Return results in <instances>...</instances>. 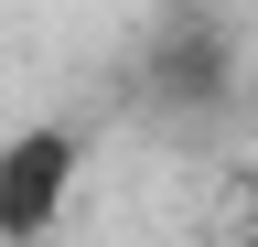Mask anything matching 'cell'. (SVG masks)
Wrapping results in <instances>:
<instances>
[{
	"instance_id": "6da1fadb",
	"label": "cell",
	"mask_w": 258,
	"mask_h": 247,
	"mask_svg": "<svg viewBox=\"0 0 258 247\" xmlns=\"http://www.w3.org/2000/svg\"><path fill=\"white\" fill-rule=\"evenodd\" d=\"M64 194H76V140H64V129L0 140V247L54 236V226H64Z\"/></svg>"
}]
</instances>
